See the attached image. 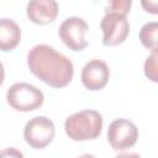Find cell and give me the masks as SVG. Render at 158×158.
<instances>
[{
	"instance_id": "cell-15",
	"label": "cell",
	"mask_w": 158,
	"mask_h": 158,
	"mask_svg": "<svg viewBox=\"0 0 158 158\" xmlns=\"http://www.w3.org/2000/svg\"><path fill=\"white\" fill-rule=\"evenodd\" d=\"M4 79H5V69H4L2 63L0 62V85L4 83Z\"/></svg>"
},
{
	"instance_id": "cell-2",
	"label": "cell",
	"mask_w": 158,
	"mask_h": 158,
	"mask_svg": "<svg viewBox=\"0 0 158 158\" xmlns=\"http://www.w3.org/2000/svg\"><path fill=\"white\" fill-rule=\"evenodd\" d=\"M64 130L73 141L95 139L102 130V116L95 110H81L67 117Z\"/></svg>"
},
{
	"instance_id": "cell-1",
	"label": "cell",
	"mask_w": 158,
	"mask_h": 158,
	"mask_svg": "<svg viewBox=\"0 0 158 158\" xmlns=\"http://www.w3.org/2000/svg\"><path fill=\"white\" fill-rule=\"evenodd\" d=\"M27 64L33 75L52 88H64L74 74L72 60L48 44H37L27 54Z\"/></svg>"
},
{
	"instance_id": "cell-9",
	"label": "cell",
	"mask_w": 158,
	"mask_h": 158,
	"mask_svg": "<svg viewBox=\"0 0 158 158\" xmlns=\"http://www.w3.org/2000/svg\"><path fill=\"white\" fill-rule=\"evenodd\" d=\"M26 14L33 23L48 25L57 19L58 4L56 0H30Z\"/></svg>"
},
{
	"instance_id": "cell-11",
	"label": "cell",
	"mask_w": 158,
	"mask_h": 158,
	"mask_svg": "<svg viewBox=\"0 0 158 158\" xmlns=\"http://www.w3.org/2000/svg\"><path fill=\"white\" fill-rule=\"evenodd\" d=\"M157 31H158V23L156 21L147 22L142 26L139 31V41L143 44V47L151 51L157 48Z\"/></svg>"
},
{
	"instance_id": "cell-8",
	"label": "cell",
	"mask_w": 158,
	"mask_h": 158,
	"mask_svg": "<svg viewBox=\"0 0 158 158\" xmlns=\"http://www.w3.org/2000/svg\"><path fill=\"white\" fill-rule=\"evenodd\" d=\"M80 78L83 85L88 90L98 91L107 84L110 78V70L105 62L100 59H91L84 65Z\"/></svg>"
},
{
	"instance_id": "cell-6",
	"label": "cell",
	"mask_w": 158,
	"mask_h": 158,
	"mask_svg": "<svg viewBox=\"0 0 158 158\" xmlns=\"http://www.w3.org/2000/svg\"><path fill=\"white\" fill-rule=\"evenodd\" d=\"M89 30L85 20L78 16H72L65 19L59 26L58 35L62 42L72 51L80 52L88 46V41L85 40V33Z\"/></svg>"
},
{
	"instance_id": "cell-7",
	"label": "cell",
	"mask_w": 158,
	"mask_h": 158,
	"mask_svg": "<svg viewBox=\"0 0 158 158\" xmlns=\"http://www.w3.org/2000/svg\"><path fill=\"white\" fill-rule=\"evenodd\" d=\"M102 30V43L105 46L121 44L130 33V23L126 15L106 12L100 22Z\"/></svg>"
},
{
	"instance_id": "cell-10",
	"label": "cell",
	"mask_w": 158,
	"mask_h": 158,
	"mask_svg": "<svg viewBox=\"0 0 158 158\" xmlns=\"http://www.w3.org/2000/svg\"><path fill=\"white\" fill-rule=\"evenodd\" d=\"M21 41V28L11 19H0V51L15 49Z\"/></svg>"
},
{
	"instance_id": "cell-13",
	"label": "cell",
	"mask_w": 158,
	"mask_h": 158,
	"mask_svg": "<svg viewBox=\"0 0 158 158\" xmlns=\"http://www.w3.org/2000/svg\"><path fill=\"white\" fill-rule=\"evenodd\" d=\"M131 5H132V0H107L106 12L127 15L131 10Z\"/></svg>"
},
{
	"instance_id": "cell-4",
	"label": "cell",
	"mask_w": 158,
	"mask_h": 158,
	"mask_svg": "<svg viewBox=\"0 0 158 158\" xmlns=\"http://www.w3.org/2000/svg\"><path fill=\"white\" fill-rule=\"evenodd\" d=\"M54 135V123L46 116H36L31 118L27 121L23 130L25 141L35 149L46 148L53 141Z\"/></svg>"
},
{
	"instance_id": "cell-3",
	"label": "cell",
	"mask_w": 158,
	"mask_h": 158,
	"mask_svg": "<svg viewBox=\"0 0 158 158\" xmlns=\"http://www.w3.org/2000/svg\"><path fill=\"white\" fill-rule=\"evenodd\" d=\"M9 105L16 111L28 112L42 106L44 101L43 93L35 85L27 83H15L6 93Z\"/></svg>"
},
{
	"instance_id": "cell-12",
	"label": "cell",
	"mask_w": 158,
	"mask_h": 158,
	"mask_svg": "<svg viewBox=\"0 0 158 158\" xmlns=\"http://www.w3.org/2000/svg\"><path fill=\"white\" fill-rule=\"evenodd\" d=\"M144 75L151 79L152 81L158 80V72H157V48L152 49V53L147 57L144 62Z\"/></svg>"
},
{
	"instance_id": "cell-5",
	"label": "cell",
	"mask_w": 158,
	"mask_h": 158,
	"mask_svg": "<svg viewBox=\"0 0 158 158\" xmlns=\"http://www.w3.org/2000/svg\"><path fill=\"white\" fill-rule=\"evenodd\" d=\"M138 138V128L126 118L114 120L107 128V141L115 151H127L133 147Z\"/></svg>"
},
{
	"instance_id": "cell-14",
	"label": "cell",
	"mask_w": 158,
	"mask_h": 158,
	"mask_svg": "<svg viewBox=\"0 0 158 158\" xmlns=\"http://www.w3.org/2000/svg\"><path fill=\"white\" fill-rule=\"evenodd\" d=\"M141 5L147 12L152 15L158 14V0H141Z\"/></svg>"
}]
</instances>
